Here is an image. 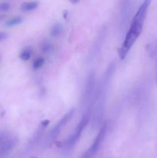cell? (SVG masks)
I'll return each instance as SVG.
<instances>
[{
    "mask_svg": "<svg viewBox=\"0 0 157 158\" xmlns=\"http://www.w3.org/2000/svg\"><path fill=\"white\" fill-rule=\"evenodd\" d=\"M151 2L152 0H144L137 10L135 15H134L130 27L126 32L123 45L119 50V55L121 60L125 59L129 51L141 34Z\"/></svg>",
    "mask_w": 157,
    "mask_h": 158,
    "instance_id": "6da1fadb",
    "label": "cell"
},
{
    "mask_svg": "<svg viewBox=\"0 0 157 158\" xmlns=\"http://www.w3.org/2000/svg\"><path fill=\"white\" fill-rule=\"evenodd\" d=\"M115 69V64L114 62L111 63L108 66L102 79L98 90L95 93V100L93 103V113L92 117V127L95 128L99 124L102 120L103 112H104L105 104L106 102V97L108 95L109 85L111 80Z\"/></svg>",
    "mask_w": 157,
    "mask_h": 158,
    "instance_id": "7a4b0ae2",
    "label": "cell"
},
{
    "mask_svg": "<svg viewBox=\"0 0 157 158\" xmlns=\"http://www.w3.org/2000/svg\"><path fill=\"white\" fill-rule=\"evenodd\" d=\"M95 73L91 71L87 77L83 98H82V106H83V114L91 113L93 109V103L95 97Z\"/></svg>",
    "mask_w": 157,
    "mask_h": 158,
    "instance_id": "3957f363",
    "label": "cell"
},
{
    "mask_svg": "<svg viewBox=\"0 0 157 158\" xmlns=\"http://www.w3.org/2000/svg\"><path fill=\"white\" fill-rule=\"evenodd\" d=\"M106 131H107V123H104L102 125L96 137L94 140L92 144L89 147V149L82 155L80 158H93L99 150L105 137H106Z\"/></svg>",
    "mask_w": 157,
    "mask_h": 158,
    "instance_id": "277c9868",
    "label": "cell"
},
{
    "mask_svg": "<svg viewBox=\"0 0 157 158\" xmlns=\"http://www.w3.org/2000/svg\"><path fill=\"white\" fill-rule=\"evenodd\" d=\"M17 139L7 131L0 132V157L7 155L16 145Z\"/></svg>",
    "mask_w": 157,
    "mask_h": 158,
    "instance_id": "5b68a950",
    "label": "cell"
},
{
    "mask_svg": "<svg viewBox=\"0 0 157 158\" xmlns=\"http://www.w3.org/2000/svg\"><path fill=\"white\" fill-rule=\"evenodd\" d=\"M74 113H75V109L72 108L71 109L69 112L66 114H65L61 118V120H58V123L55 124V126L54 127L53 129H52V132L50 134V139L51 140H55V138L58 137L59 134L61 133L62 128L70 121L71 119L72 118L74 115Z\"/></svg>",
    "mask_w": 157,
    "mask_h": 158,
    "instance_id": "8992f818",
    "label": "cell"
},
{
    "mask_svg": "<svg viewBox=\"0 0 157 158\" xmlns=\"http://www.w3.org/2000/svg\"><path fill=\"white\" fill-rule=\"evenodd\" d=\"M105 35H106V30H105V29H102L101 32H99V34L98 37H97L96 42L94 43L92 49L90 50V53H89V59H90V60H92V59L93 58L95 55H96L98 50H99L100 48H101L102 43H103V39H104Z\"/></svg>",
    "mask_w": 157,
    "mask_h": 158,
    "instance_id": "52a82bcc",
    "label": "cell"
},
{
    "mask_svg": "<svg viewBox=\"0 0 157 158\" xmlns=\"http://www.w3.org/2000/svg\"><path fill=\"white\" fill-rule=\"evenodd\" d=\"M31 55H32V50L29 48H27V49H25L22 52L20 53V59L23 61H27L30 59Z\"/></svg>",
    "mask_w": 157,
    "mask_h": 158,
    "instance_id": "ba28073f",
    "label": "cell"
},
{
    "mask_svg": "<svg viewBox=\"0 0 157 158\" xmlns=\"http://www.w3.org/2000/svg\"><path fill=\"white\" fill-rule=\"evenodd\" d=\"M37 6V2H27L22 5L21 9L24 11H29L34 9Z\"/></svg>",
    "mask_w": 157,
    "mask_h": 158,
    "instance_id": "9c48e42d",
    "label": "cell"
},
{
    "mask_svg": "<svg viewBox=\"0 0 157 158\" xmlns=\"http://www.w3.org/2000/svg\"><path fill=\"white\" fill-rule=\"evenodd\" d=\"M22 19L21 17H15V18L9 20V21L6 23V26H13L17 24H19L22 22Z\"/></svg>",
    "mask_w": 157,
    "mask_h": 158,
    "instance_id": "30bf717a",
    "label": "cell"
},
{
    "mask_svg": "<svg viewBox=\"0 0 157 158\" xmlns=\"http://www.w3.org/2000/svg\"><path fill=\"white\" fill-rule=\"evenodd\" d=\"M61 32V26L59 25L56 24L53 26V28L52 29V31H51V35L52 36H57Z\"/></svg>",
    "mask_w": 157,
    "mask_h": 158,
    "instance_id": "8fae6325",
    "label": "cell"
},
{
    "mask_svg": "<svg viewBox=\"0 0 157 158\" xmlns=\"http://www.w3.org/2000/svg\"><path fill=\"white\" fill-rule=\"evenodd\" d=\"M44 63V59L43 58H38L35 62L33 63V69H38V68L42 67V66Z\"/></svg>",
    "mask_w": 157,
    "mask_h": 158,
    "instance_id": "7c38bea8",
    "label": "cell"
},
{
    "mask_svg": "<svg viewBox=\"0 0 157 158\" xmlns=\"http://www.w3.org/2000/svg\"><path fill=\"white\" fill-rule=\"evenodd\" d=\"M9 9V5L8 3H2L0 4V11L2 12H5V11H7Z\"/></svg>",
    "mask_w": 157,
    "mask_h": 158,
    "instance_id": "4fadbf2b",
    "label": "cell"
},
{
    "mask_svg": "<svg viewBox=\"0 0 157 158\" xmlns=\"http://www.w3.org/2000/svg\"><path fill=\"white\" fill-rule=\"evenodd\" d=\"M42 50L45 51V52H48V51L51 49V45L48 43H44V44L42 45Z\"/></svg>",
    "mask_w": 157,
    "mask_h": 158,
    "instance_id": "5bb4252c",
    "label": "cell"
},
{
    "mask_svg": "<svg viewBox=\"0 0 157 158\" xmlns=\"http://www.w3.org/2000/svg\"><path fill=\"white\" fill-rule=\"evenodd\" d=\"M8 35L6 33V32H0V42L4 40L5 39L7 38Z\"/></svg>",
    "mask_w": 157,
    "mask_h": 158,
    "instance_id": "9a60e30c",
    "label": "cell"
},
{
    "mask_svg": "<svg viewBox=\"0 0 157 158\" xmlns=\"http://www.w3.org/2000/svg\"><path fill=\"white\" fill-rule=\"evenodd\" d=\"M70 2L72 3H77L78 2V0H70Z\"/></svg>",
    "mask_w": 157,
    "mask_h": 158,
    "instance_id": "2e32d148",
    "label": "cell"
},
{
    "mask_svg": "<svg viewBox=\"0 0 157 158\" xmlns=\"http://www.w3.org/2000/svg\"><path fill=\"white\" fill-rule=\"evenodd\" d=\"M3 15H0V21H1V20H2V19H3Z\"/></svg>",
    "mask_w": 157,
    "mask_h": 158,
    "instance_id": "e0dca14e",
    "label": "cell"
},
{
    "mask_svg": "<svg viewBox=\"0 0 157 158\" xmlns=\"http://www.w3.org/2000/svg\"><path fill=\"white\" fill-rule=\"evenodd\" d=\"M31 158H38V157H32Z\"/></svg>",
    "mask_w": 157,
    "mask_h": 158,
    "instance_id": "ac0fdd59",
    "label": "cell"
},
{
    "mask_svg": "<svg viewBox=\"0 0 157 158\" xmlns=\"http://www.w3.org/2000/svg\"><path fill=\"white\" fill-rule=\"evenodd\" d=\"M156 80H157V77H156Z\"/></svg>",
    "mask_w": 157,
    "mask_h": 158,
    "instance_id": "d6986e66",
    "label": "cell"
},
{
    "mask_svg": "<svg viewBox=\"0 0 157 158\" xmlns=\"http://www.w3.org/2000/svg\"><path fill=\"white\" fill-rule=\"evenodd\" d=\"M0 60H1V58H0Z\"/></svg>",
    "mask_w": 157,
    "mask_h": 158,
    "instance_id": "ffe728a7",
    "label": "cell"
}]
</instances>
